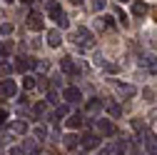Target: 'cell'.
Returning a JSON list of instances; mask_svg holds the SVG:
<instances>
[{
	"instance_id": "cell-1",
	"label": "cell",
	"mask_w": 157,
	"mask_h": 155,
	"mask_svg": "<svg viewBox=\"0 0 157 155\" xmlns=\"http://www.w3.org/2000/svg\"><path fill=\"white\" fill-rule=\"evenodd\" d=\"M70 40L75 43V48H80V50H90L95 45V38H92V33L87 28H75L72 35H70Z\"/></svg>"
},
{
	"instance_id": "cell-2",
	"label": "cell",
	"mask_w": 157,
	"mask_h": 155,
	"mask_svg": "<svg viewBox=\"0 0 157 155\" xmlns=\"http://www.w3.org/2000/svg\"><path fill=\"white\" fill-rule=\"evenodd\" d=\"M140 143H142V148L150 153V155H157V138L150 133V130H140Z\"/></svg>"
},
{
	"instance_id": "cell-3",
	"label": "cell",
	"mask_w": 157,
	"mask_h": 155,
	"mask_svg": "<svg viewBox=\"0 0 157 155\" xmlns=\"http://www.w3.org/2000/svg\"><path fill=\"white\" fill-rule=\"evenodd\" d=\"M48 15H50V20H55L57 25H67V18L63 15V8H60V5H57V3H55V0H52V3L48 5Z\"/></svg>"
},
{
	"instance_id": "cell-4",
	"label": "cell",
	"mask_w": 157,
	"mask_h": 155,
	"mask_svg": "<svg viewBox=\"0 0 157 155\" xmlns=\"http://www.w3.org/2000/svg\"><path fill=\"white\" fill-rule=\"evenodd\" d=\"M97 145H100V138L92 135V133H87L85 138H80V148H85V150H95Z\"/></svg>"
},
{
	"instance_id": "cell-5",
	"label": "cell",
	"mask_w": 157,
	"mask_h": 155,
	"mask_svg": "<svg viewBox=\"0 0 157 155\" xmlns=\"http://www.w3.org/2000/svg\"><path fill=\"white\" fill-rule=\"evenodd\" d=\"M28 28H30V30H43V28H45L43 15H40V13H30V15H28Z\"/></svg>"
},
{
	"instance_id": "cell-6",
	"label": "cell",
	"mask_w": 157,
	"mask_h": 155,
	"mask_svg": "<svg viewBox=\"0 0 157 155\" xmlns=\"http://www.w3.org/2000/svg\"><path fill=\"white\" fill-rule=\"evenodd\" d=\"M15 83L13 80H8V78H3V80H0V95H5V98H13L15 95Z\"/></svg>"
},
{
	"instance_id": "cell-7",
	"label": "cell",
	"mask_w": 157,
	"mask_h": 155,
	"mask_svg": "<svg viewBox=\"0 0 157 155\" xmlns=\"http://www.w3.org/2000/svg\"><path fill=\"white\" fill-rule=\"evenodd\" d=\"M60 70L63 73H67V75H77V73H80V70H77V65L72 63V58H63V60H60Z\"/></svg>"
},
{
	"instance_id": "cell-8",
	"label": "cell",
	"mask_w": 157,
	"mask_h": 155,
	"mask_svg": "<svg viewBox=\"0 0 157 155\" xmlns=\"http://www.w3.org/2000/svg\"><path fill=\"white\" fill-rule=\"evenodd\" d=\"M102 108H105V103H102V100H90V103L85 105V115H87V118H92V115H97Z\"/></svg>"
},
{
	"instance_id": "cell-9",
	"label": "cell",
	"mask_w": 157,
	"mask_h": 155,
	"mask_svg": "<svg viewBox=\"0 0 157 155\" xmlns=\"http://www.w3.org/2000/svg\"><path fill=\"white\" fill-rule=\"evenodd\" d=\"M140 65H142V68H147L152 75H157V55H145L142 60H140Z\"/></svg>"
},
{
	"instance_id": "cell-10",
	"label": "cell",
	"mask_w": 157,
	"mask_h": 155,
	"mask_svg": "<svg viewBox=\"0 0 157 155\" xmlns=\"http://www.w3.org/2000/svg\"><path fill=\"white\" fill-rule=\"evenodd\" d=\"M33 65H35V60H33V58H17V63H15L13 68H15L17 73H28Z\"/></svg>"
},
{
	"instance_id": "cell-11",
	"label": "cell",
	"mask_w": 157,
	"mask_h": 155,
	"mask_svg": "<svg viewBox=\"0 0 157 155\" xmlns=\"http://www.w3.org/2000/svg\"><path fill=\"white\" fill-rule=\"evenodd\" d=\"M10 133L25 135V133H28V123H25V120H10Z\"/></svg>"
},
{
	"instance_id": "cell-12",
	"label": "cell",
	"mask_w": 157,
	"mask_h": 155,
	"mask_svg": "<svg viewBox=\"0 0 157 155\" xmlns=\"http://www.w3.org/2000/svg\"><path fill=\"white\" fill-rule=\"evenodd\" d=\"M97 130H100L102 135H115V133H117V128H115L110 120H97Z\"/></svg>"
},
{
	"instance_id": "cell-13",
	"label": "cell",
	"mask_w": 157,
	"mask_h": 155,
	"mask_svg": "<svg viewBox=\"0 0 157 155\" xmlns=\"http://www.w3.org/2000/svg\"><path fill=\"white\" fill-rule=\"evenodd\" d=\"M60 43H63V35L57 30H48V45L50 48H60Z\"/></svg>"
},
{
	"instance_id": "cell-14",
	"label": "cell",
	"mask_w": 157,
	"mask_h": 155,
	"mask_svg": "<svg viewBox=\"0 0 157 155\" xmlns=\"http://www.w3.org/2000/svg\"><path fill=\"white\" fill-rule=\"evenodd\" d=\"M65 100L67 103H80V98H82V95H80V90H77V88H65Z\"/></svg>"
},
{
	"instance_id": "cell-15",
	"label": "cell",
	"mask_w": 157,
	"mask_h": 155,
	"mask_svg": "<svg viewBox=\"0 0 157 155\" xmlns=\"http://www.w3.org/2000/svg\"><path fill=\"white\" fill-rule=\"evenodd\" d=\"M115 88H117V93H120V95H125V98H132V95L137 93L135 85H127V83H117Z\"/></svg>"
},
{
	"instance_id": "cell-16",
	"label": "cell",
	"mask_w": 157,
	"mask_h": 155,
	"mask_svg": "<svg viewBox=\"0 0 157 155\" xmlns=\"http://www.w3.org/2000/svg\"><path fill=\"white\" fill-rule=\"evenodd\" d=\"M97 28H102V30H112L115 23H112V18H110V15H100V18H97Z\"/></svg>"
},
{
	"instance_id": "cell-17",
	"label": "cell",
	"mask_w": 157,
	"mask_h": 155,
	"mask_svg": "<svg viewBox=\"0 0 157 155\" xmlns=\"http://www.w3.org/2000/svg\"><path fill=\"white\" fill-rule=\"evenodd\" d=\"M65 125L72 128V130H75V128H80V125H82V115H70V118L65 120Z\"/></svg>"
},
{
	"instance_id": "cell-18",
	"label": "cell",
	"mask_w": 157,
	"mask_h": 155,
	"mask_svg": "<svg viewBox=\"0 0 157 155\" xmlns=\"http://www.w3.org/2000/svg\"><path fill=\"white\" fill-rule=\"evenodd\" d=\"M77 145H80L77 135H65V148H77Z\"/></svg>"
},
{
	"instance_id": "cell-19",
	"label": "cell",
	"mask_w": 157,
	"mask_h": 155,
	"mask_svg": "<svg viewBox=\"0 0 157 155\" xmlns=\"http://www.w3.org/2000/svg\"><path fill=\"white\" fill-rule=\"evenodd\" d=\"M107 113L112 115V118H120V115H122V110H120V105H117V103H110V105H107Z\"/></svg>"
},
{
	"instance_id": "cell-20",
	"label": "cell",
	"mask_w": 157,
	"mask_h": 155,
	"mask_svg": "<svg viewBox=\"0 0 157 155\" xmlns=\"http://www.w3.org/2000/svg\"><path fill=\"white\" fill-rule=\"evenodd\" d=\"M132 13H135V15H147V5H145V3H135V5H132Z\"/></svg>"
},
{
	"instance_id": "cell-21",
	"label": "cell",
	"mask_w": 157,
	"mask_h": 155,
	"mask_svg": "<svg viewBox=\"0 0 157 155\" xmlns=\"http://www.w3.org/2000/svg\"><path fill=\"white\" fill-rule=\"evenodd\" d=\"M33 110H35V115H37V118H43V115H45V110H48V103H45V100H43V103H37Z\"/></svg>"
},
{
	"instance_id": "cell-22",
	"label": "cell",
	"mask_w": 157,
	"mask_h": 155,
	"mask_svg": "<svg viewBox=\"0 0 157 155\" xmlns=\"http://www.w3.org/2000/svg\"><path fill=\"white\" fill-rule=\"evenodd\" d=\"M15 30V25L13 23H3V25H0V35H10Z\"/></svg>"
},
{
	"instance_id": "cell-23",
	"label": "cell",
	"mask_w": 157,
	"mask_h": 155,
	"mask_svg": "<svg viewBox=\"0 0 157 155\" xmlns=\"http://www.w3.org/2000/svg\"><path fill=\"white\" fill-rule=\"evenodd\" d=\"M13 70H15V68H13L10 63H5V60H3V63H0V73H3V78H5V75H10Z\"/></svg>"
},
{
	"instance_id": "cell-24",
	"label": "cell",
	"mask_w": 157,
	"mask_h": 155,
	"mask_svg": "<svg viewBox=\"0 0 157 155\" xmlns=\"http://www.w3.org/2000/svg\"><path fill=\"white\" fill-rule=\"evenodd\" d=\"M23 88H25V90H33V88H35V78H33V75H25Z\"/></svg>"
},
{
	"instance_id": "cell-25",
	"label": "cell",
	"mask_w": 157,
	"mask_h": 155,
	"mask_svg": "<svg viewBox=\"0 0 157 155\" xmlns=\"http://www.w3.org/2000/svg\"><path fill=\"white\" fill-rule=\"evenodd\" d=\"M33 68H37V70H43V73H48L50 63H48V60H35V65H33Z\"/></svg>"
},
{
	"instance_id": "cell-26",
	"label": "cell",
	"mask_w": 157,
	"mask_h": 155,
	"mask_svg": "<svg viewBox=\"0 0 157 155\" xmlns=\"http://www.w3.org/2000/svg\"><path fill=\"white\" fill-rule=\"evenodd\" d=\"M13 53V43H3L0 45V55H10Z\"/></svg>"
},
{
	"instance_id": "cell-27",
	"label": "cell",
	"mask_w": 157,
	"mask_h": 155,
	"mask_svg": "<svg viewBox=\"0 0 157 155\" xmlns=\"http://www.w3.org/2000/svg\"><path fill=\"white\" fill-rule=\"evenodd\" d=\"M35 138H37V140H43V138H48V130H45L43 125H40V128H35Z\"/></svg>"
},
{
	"instance_id": "cell-28",
	"label": "cell",
	"mask_w": 157,
	"mask_h": 155,
	"mask_svg": "<svg viewBox=\"0 0 157 155\" xmlns=\"http://www.w3.org/2000/svg\"><path fill=\"white\" fill-rule=\"evenodd\" d=\"M100 68H102V70H107V73H117V70H120V68H117L115 63H102Z\"/></svg>"
},
{
	"instance_id": "cell-29",
	"label": "cell",
	"mask_w": 157,
	"mask_h": 155,
	"mask_svg": "<svg viewBox=\"0 0 157 155\" xmlns=\"http://www.w3.org/2000/svg\"><path fill=\"white\" fill-rule=\"evenodd\" d=\"M67 113H70V108H67V105H60V108H57V113H55V118H65Z\"/></svg>"
},
{
	"instance_id": "cell-30",
	"label": "cell",
	"mask_w": 157,
	"mask_h": 155,
	"mask_svg": "<svg viewBox=\"0 0 157 155\" xmlns=\"http://www.w3.org/2000/svg\"><path fill=\"white\" fill-rule=\"evenodd\" d=\"M45 103H50V105H57V95L52 93V90H48V100Z\"/></svg>"
},
{
	"instance_id": "cell-31",
	"label": "cell",
	"mask_w": 157,
	"mask_h": 155,
	"mask_svg": "<svg viewBox=\"0 0 157 155\" xmlns=\"http://www.w3.org/2000/svg\"><path fill=\"white\" fill-rule=\"evenodd\" d=\"M92 8L95 10H102L105 8V0H92Z\"/></svg>"
},
{
	"instance_id": "cell-32",
	"label": "cell",
	"mask_w": 157,
	"mask_h": 155,
	"mask_svg": "<svg viewBox=\"0 0 157 155\" xmlns=\"http://www.w3.org/2000/svg\"><path fill=\"white\" fill-rule=\"evenodd\" d=\"M10 155H25V148H10Z\"/></svg>"
},
{
	"instance_id": "cell-33",
	"label": "cell",
	"mask_w": 157,
	"mask_h": 155,
	"mask_svg": "<svg viewBox=\"0 0 157 155\" xmlns=\"http://www.w3.org/2000/svg\"><path fill=\"white\" fill-rule=\"evenodd\" d=\"M5 120H8V110L0 108V123H5Z\"/></svg>"
},
{
	"instance_id": "cell-34",
	"label": "cell",
	"mask_w": 157,
	"mask_h": 155,
	"mask_svg": "<svg viewBox=\"0 0 157 155\" xmlns=\"http://www.w3.org/2000/svg\"><path fill=\"white\" fill-rule=\"evenodd\" d=\"M30 155H40V150H37V148H30Z\"/></svg>"
},
{
	"instance_id": "cell-35",
	"label": "cell",
	"mask_w": 157,
	"mask_h": 155,
	"mask_svg": "<svg viewBox=\"0 0 157 155\" xmlns=\"http://www.w3.org/2000/svg\"><path fill=\"white\" fill-rule=\"evenodd\" d=\"M20 3H25V5H30V3H33V0H20Z\"/></svg>"
},
{
	"instance_id": "cell-36",
	"label": "cell",
	"mask_w": 157,
	"mask_h": 155,
	"mask_svg": "<svg viewBox=\"0 0 157 155\" xmlns=\"http://www.w3.org/2000/svg\"><path fill=\"white\" fill-rule=\"evenodd\" d=\"M72 3H75V5H80V3H82V0H72Z\"/></svg>"
},
{
	"instance_id": "cell-37",
	"label": "cell",
	"mask_w": 157,
	"mask_h": 155,
	"mask_svg": "<svg viewBox=\"0 0 157 155\" xmlns=\"http://www.w3.org/2000/svg\"><path fill=\"white\" fill-rule=\"evenodd\" d=\"M5 3H13V0H5Z\"/></svg>"
},
{
	"instance_id": "cell-38",
	"label": "cell",
	"mask_w": 157,
	"mask_h": 155,
	"mask_svg": "<svg viewBox=\"0 0 157 155\" xmlns=\"http://www.w3.org/2000/svg\"><path fill=\"white\" fill-rule=\"evenodd\" d=\"M120 3H127V0H120Z\"/></svg>"
}]
</instances>
